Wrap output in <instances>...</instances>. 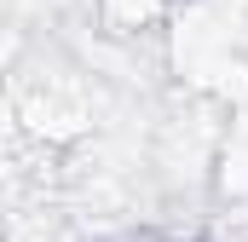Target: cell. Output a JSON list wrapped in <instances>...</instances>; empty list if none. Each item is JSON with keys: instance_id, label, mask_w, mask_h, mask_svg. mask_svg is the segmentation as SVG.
Wrapping results in <instances>:
<instances>
[{"instance_id": "6da1fadb", "label": "cell", "mask_w": 248, "mask_h": 242, "mask_svg": "<svg viewBox=\"0 0 248 242\" xmlns=\"http://www.w3.org/2000/svg\"><path fill=\"white\" fill-rule=\"evenodd\" d=\"M17 121L41 144H75L93 127V98H87V87H81L75 69H46V75H29L23 81Z\"/></svg>"}, {"instance_id": "7a4b0ae2", "label": "cell", "mask_w": 248, "mask_h": 242, "mask_svg": "<svg viewBox=\"0 0 248 242\" xmlns=\"http://www.w3.org/2000/svg\"><path fill=\"white\" fill-rule=\"evenodd\" d=\"M173 6H179V0H93L98 23H104L110 35H144V29H156Z\"/></svg>"}]
</instances>
